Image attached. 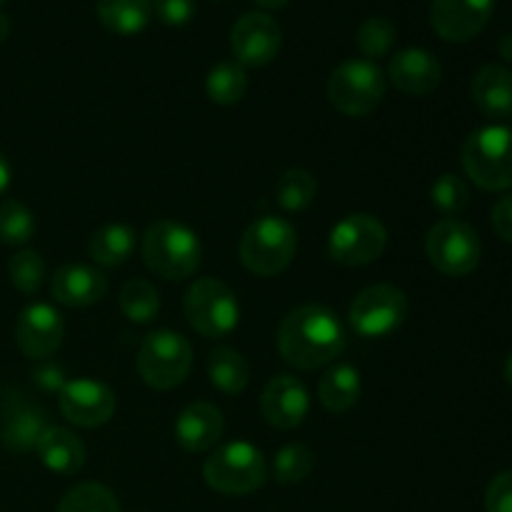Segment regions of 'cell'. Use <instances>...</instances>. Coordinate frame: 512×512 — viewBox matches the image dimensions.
Wrapping results in <instances>:
<instances>
[{
    "label": "cell",
    "instance_id": "1",
    "mask_svg": "<svg viewBox=\"0 0 512 512\" xmlns=\"http://www.w3.org/2000/svg\"><path fill=\"white\" fill-rule=\"evenodd\" d=\"M343 323L325 305H300L290 310L278 328L280 358L295 370H318L345 350Z\"/></svg>",
    "mask_w": 512,
    "mask_h": 512
},
{
    "label": "cell",
    "instance_id": "2",
    "mask_svg": "<svg viewBox=\"0 0 512 512\" xmlns=\"http://www.w3.org/2000/svg\"><path fill=\"white\" fill-rule=\"evenodd\" d=\"M200 238L178 220H155L143 235V260L150 273L163 280H185L198 270Z\"/></svg>",
    "mask_w": 512,
    "mask_h": 512
},
{
    "label": "cell",
    "instance_id": "3",
    "mask_svg": "<svg viewBox=\"0 0 512 512\" xmlns=\"http://www.w3.org/2000/svg\"><path fill=\"white\" fill-rule=\"evenodd\" d=\"M298 233L293 223L280 215H260L240 238V263L260 278L283 273L295 258Z\"/></svg>",
    "mask_w": 512,
    "mask_h": 512
},
{
    "label": "cell",
    "instance_id": "4",
    "mask_svg": "<svg viewBox=\"0 0 512 512\" xmlns=\"http://www.w3.org/2000/svg\"><path fill=\"white\" fill-rule=\"evenodd\" d=\"M460 160L478 188H512V130L508 125H485L465 138Z\"/></svg>",
    "mask_w": 512,
    "mask_h": 512
},
{
    "label": "cell",
    "instance_id": "5",
    "mask_svg": "<svg viewBox=\"0 0 512 512\" xmlns=\"http://www.w3.org/2000/svg\"><path fill=\"white\" fill-rule=\"evenodd\" d=\"M203 478L208 488L220 495H250L268 480V463L255 445L238 440L223 448H215L203 465Z\"/></svg>",
    "mask_w": 512,
    "mask_h": 512
},
{
    "label": "cell",
    "instance_id": "6",
    "mask_svg": "<svg viewBox=\"0 0 512 512\" xmlns=\"http://www.w3.org/2000/svg\"><path fill=\"white\" fill-rule=\"evenodd\" d=\"M388 80L373 60H345L330 73L328 98L338 113L348 118H365L385 98Z\"/></svg>",
    "mask_w": 512,
    "mask_h": 512
},
{
    "label": "cell",
    "instance_id": "7",
    "mask_svg": "<svg viewBox=\"0 0 512 512\" xmlns=\"http://www.w3.org/2000/svg\"><path fill=\"white\" fill-rule=\"evenodd\" d=\"M138 375L153 390H173L183 385L193 368V348L175 330H155L145 335L138 350Z\"/></svg>",
    "mask_w": 512,
    "mask_h": 512
},
{
    "label": "cell",
    "instance_id": "8",
    "mask_svg": "<svg viewBox=\"0 0 512 512\" xmlns=\"http://www.w3.org/2000/svg\"><path fill=\"white\" fill-rule=\"evenodd\" d=\"M183 313L190 328L203 338L218 340L233 333L240 323V303L233 290L218 278H200L188 288Z\"/></svg>",
    "mask_w": 512,
    "mask_h": 512
},
{
    "label": "cell",
    "instance_id": "9",
    "mask_svg": "<svg viewBox=\"0 0 512 512\" xmlns=\"http://www.w3.org/2000/svg\"><path fill=\"white\" fill-rule=\"evenodd\" d=\"M425 253L438 273L463 278L480 265L483 245L473 225L458 218H443L430 228L425 238Z\"/></svg>",
    "mask_w": 512,
    "mask_h": 512
},
{
    "label": "cell",
    "instance_id": "10",
    "mask_svg": "<svg viewBox=\"0 0 512 512\" xmlns=\"http://www.w3.org/2000/svg\"><path fill=\"white\" fill-rule=\"evenodd\" d=\"M408 318V295L395 285H370L350 305V328L360 338H388Z\"/></svg>",
    "mask_w": 512,
    "mask_h": 512
},
{
    "label": "cell",
    "instance_id": "11",
    "mask_svg": "<svg viewBox=\"0 0 512 512\" xmlns=\"http://www.w3.org/2000/svg\"><path fill=\"white\" fill-rule=\"evenodd\" d=\"M385 245H388L385 225L373 215L355 213L330 230L328 255L338 265L360 268V265L375 263L385 253Z\"/></svg>",
    "mask_w": 512,
    "mask_h": 512
},
{
    "label": "cell",
    "instance_id": "12",
    "mask_svg": "<svg viewBox=\"0 0 512 512\" xmlns=\"http://www.w3.org/2000/svg\"><path fill=\"white\" fill-rule=\"evenodd\" d=\"M58 403L65 420L85 430H93L110 423V418L115 415V408H118V400H115L113 390L93 378L68 380L60 388Z\"/></svg>",
    "mask_w": 512,
    "mask_h": 512
},
{
    "label": "cell",
    "instance_id": "13",
    "mask_svg": "<svg viewBox=\"0 0 512 512\" xmlns=\"http://www.w3.org/2000/svg\"><path fill=\"white\" fill-rule=\"evenodd\" d=\"M235 63L245 68H265L273 63L283 45V33L268 13H245L230 33Z\"/></svg>",
    "mask_w": 512,
    "mask_h": 512
},
{
    "label": "cell",
    "instance_id": "14",
    "mask_svg": "<svg viewBox=\"0 0 512 512\" xmlns=\"http://www.w3.org/2000/svg\"><path fill=\"white\" fill-rule=\"evenodd\" d=\"M495 0H433L430 25L448 43H468L493 18Z\"/></svg>",
    "mask_w": 512,
    "mask_h": 512
},
{
    "label": "cell",
    "instance_id": "15",
    "mask_svg": "<svg viewBox=\"0 0 512 512\" xmlns=\"http://www.w3.org/2000/svg\"><path fill=\"white\" fill-rule=\"evenodd\" d=\"M63 335V315L48 303L28 305L15 323V345L30 360H45L58 353Z\"/></svg>",
    "mask_w": 512,
    "mask_h": 512
},
{
    "label": "cell",
    "instance_id": "16",
    "mask_svg": "<svg viewBox=\"0 0 512 512\" xmlns=\"http://www.w3.org/2000/svg\"><path fill=\"white\" fill-rule=\"evenodd\" d=\"M260 413L265 423L278 430H295L310 413V393L303 380L293 375H275L260 395Z\"/></svg>",
    "mask_w": 512,
    "mask_h": 512
},
{
    "label": "cell",
    "instance_id": "17",
    "mask_svg": "<svg viewBox=\"0 0 512 512\" xmlns=\"http://www.w3.org/2000/svg\"><path fill=\"white\" fill-rule=\"evenodd\" d=\"M108 293V278L93 265L68 263L50 278V295L68 308H90Z\"/></svg>",
    "mask_w": 512,
    "mask_h": 512
},
{
    "label": "cell",
    "instance_id": "18",
    "mask_svg": "<svg viewBox=\"0 0 512 512\" xmlns=\"http://www.w3.org/2000/svg\"><path fill=\"white\" fill-rule=\"evenodd\" d=\"M225 420L215 403L195 400L188 408L180 410L175 420V440L188 453H208L223 438Z\"/></svg>",
    "mask_w": 512,
    "mask_h": 512
},
{
    "label": "cell",
    "instance_id": "19",
    "mask_svg": "<svg viewBox=\"0 0 512 512\" xmlns=\"http://www.w3.org/2000/svg\"><path fill=\"white\" fill-rule=\"evenodd\" d=\"M390 83L405 95H430L443 80V68L433 53L423 48H405L388 65Z\"/></svg>",
    "mask_w": 512,
    "mask_h": 512
},
{
    "label": "cell",
    "instance_id": "20",
    "mask_svg": "<svg viewBox=\"0 0 512 512\" xmlns=\"http://www.w3.org/2000/svg\"><path fill=\"white\" fill-rule=\"evenodd\" d=\"M473 100L485 118L512 115V70L500 63L483 65L473 78Z\"/></svg>",
    "mask_w": 512,
    "mask_h": 512
},
{
    "label": "cell",
    "instance_id": "21",
    "mask_svg": "<svg viewBox=\"0 0 512 512\" xmlns=\"http://www.w3.org/2000/svg\"><path fill=\"white\" fill-rule=\"evenodd\" d=\"M40 463L58 475H75L83 470L85 458V445L83 440L68 428H45L40 435L38 445H35Z\"/></svg>",
    "mask_w": 512,
    "mask_h": 512
},
{
    "label": "cell",
    "instance_id": "22",
    "mask_svg": "<svg viewBox=\"0 0 512 512\" xmlns=\"http://www.w3.org/2000/svg\"><path fill=\"white\" fill-rule=\"evenodd\" d=\"M360 393H363V380H360L358 368L345 363L330 368L318 383V398L330 413H348L358 405Z\"/></svg>",
    "mask_w": 512,
    "mask_h": 512
},
{
    "label": "cell",
    "instance_id": "23",
    "mask_svg": "<svg viewBox=\"0 0 512 512\" xmlns=\"http://www.w3.org/2000/svg\"><path fill=\"white\" fill-rule=\"evenodd\" d=\"M135 230L125 223H108L95 230L88 240V255L93 263L105 268H118L133 255L135 250Z\"/></svg>",
    "mask_w": 512,
    "mask_h": 512
},
{
    "label": "cell",
    "instance_id": "24",
    "mask_svg": "<svg viewBox=\"0 0 512 512\" xmlns=\"http://www.w3.org/2000/svg\"><path fill=\"white\" fill-rule=\"evenodd\" d=\"M98 18L108 33L138 35L153 18V0H100Z\"/></svg>",
    "mask_w": 512,
    "mask_h": 512
},
{
    "label": "cell",
    "instance_id": "25",
    "mask_svg": "<svg viewBox=\"0 0 512 512\" xmlns=\"http://www.w3.org/2000/svg\"><path fill=\"white\" fill-rule=\"evenodd\" d=\"M208 378L220 393L238 395L248 388L250 365L238 350L220 345V348H215L208 358Z\"/></svg>",
    "mask_w": 512,
    "mask_h": 512
},
{
    "label": "cell",
    "instance_id": "26",
    "mask_svg": "<svg viewBox=\"0 0 512 512\" xmlns=\"http://www.w3.org/2000/svg\"><path fill=\"white\" fill-rule=\"evenodd\" d=\"M120 310L130 323H153L160 313V293L145 278H133L120 288Z\"/></svg>",
    "mask_w": 512,
    "mask_h": 512
},
{
    "label": "cell",
    "instance_id": "27",
    "mask_svg": "<svg viewBox=\"0 0 512 512\" xmlns=\"http://www.w3.org/2000/svg\"><path fill=\"white\" fill-rule=\"evenodd\" d=\"M315 195H318V180L305 168L285 170L275 185V200L285 213H300V210L310 208Z\"/></svg>",
    "mask_w": 512,
    "mask_h": 512
},
{
    "label": "cell",
    "instance_id": "28",
    "mask_svg": "<svg viewBox=\"0 0 512 512\" xmlns=\"http://www.w3.org/2000/svg\"><path fill=\"white\" fill-rule=\"evenodd\" d=\"M205 90H208V98L213 103L235 105L248 93V73L235 60H225V63H218L210 70L208 80H205Z\"/></svg>",
    "mask_w": 512,
    "mask_h": 512
},
{
    "label": "cell",
    "instance_id": "29",
    "mask_svg": "<svg viewBox=\"0 0 512 512\" xmlns=\"http://www.w3.org/2000/svg\"><path fill=\"white\" fill-rule=\"evenodd\" d=\"M48 428L43 420V413L35 408H20L13 415H8L3 425V445L10 453H28L38 445L40 435Z\"/></svg>",
    "mask_w": 512,
    "mask_h": 512
},
{
    "label": "cell",
    "instance_id": "30",
    "mask_svg": "<svg viewBox=\"0 0 512 512\" xmlns=\"http://www.w3.org/2000/svg\"><path fill=\"white\" fill-rule=\"evenodd\" d=\"M35 235V215L30 213L28 205L20 200H3L0 203V243L13 245V248H23L30 243Z\"/></svg>",
    "mask_w": 512,
    "mask_h": 512
},
{
    "label": "cell",
    "instance_id": "31",
    "mask_svg": "<svg viewBox=\"0 0 512 512\" xmlns=\"http://www.w3.org/2000/svg\"><path fill=\"white\" fill-rule=\"evenodd\" d=\"M55 512H120L113 490L100 483H83L60 500Z\"/></svg>",
    "mask_w": 512,
    "mask_h": 512
},
{
    "label": "cell",
    "instance_id": "32",
    "mask_svg": "<svg viewBox=\"0 0 512 512\" xmlns=\"http://www.w3.org/2000/svg\"><path fill=\"white\" fill-rule=\"evenodd\" d=\"M315 468V458L305 445L290 443L280 448L273 458V478L280 485L303 483Z\"/></svg>",
    "mask_w": 512,
    "mask_h": 512
},
{
    "label": "cell",
    "instance_id": "33",
    "mask_svg": "<svg viewBox=\"0 0 512 512\" xmlns=\"http://www.w3.org/2000/svg\"><path fill=\"white\" fill-rule=\"evenodd\" d=\"M8 275H10V283L25 295H33L38 293L40 285L45 280V263L40 258V253L35 250H18V253L10 258L8 263Z\"/></svg>",
    "mask_w": 512,
    "mask_h": 512
},
{
    "label": "cell",
    "instance_id": "34",
    "mask_svg": "<svg viewBox=\"0 0 512 512\" xmlns=\"http://www.w3.org/2000/svg\"><path fill=\"white\" fill-rule=\"evenodd\" d=\"M395 35H398L395 33V25L388 18H368L358 28L355 43H358L365 60H375L390 53V48L395 43Z\"/></svg>",
    "mask_w": 512,
    "mask_h": 512
},
{
    "label": "cell",
    "instance_id": "35",
    "mask_svg": "<svg viewBox=\"0 0 512 512\" xmlns=\"http://www.w3.org/2000/svg\"><path fill=\"white\" fill-rule=\"evenodd\" d=\"M430 198H433V205L443 215H458L460 210L468 208L470 190L460 175L445 173L433 183V188H430Z\"/></svg>",
    "mask_w": 512,
    "mask_h": 512
},
{
    "label": "cell",
    "instance_id": "36",
    "mask_svg": "<svg viewBox=\"0 0 512 512\" xmlns=\"http://www.w3.org/2000/svg\"><path fill=\"white\" fill-rule=\"evenodd\" d=\"M153 13L158 15L160 23L180 28L193 20L195 0H153Z\"/></svg>",
    "mask_w": 512,
    "mask_h": 512
},
{
    "label": "cell",
    "instance_id": "37",
    "mask_svg": "<svg viewBox=\"0 0 512 512\" xmlns=\"http://www.w3.org/2000/svg\"><path fill=\"white\" fill-rule=\"evenodd\" d=\"M485 512H512V470L495 475L485 493Z\"/></svg>",
    "mask_w": 512,
    "mask_h": 512
},
{
    "label": "cell",
    "instance_id": "38",
    "mask_svg": "<svg viewBox=\"0 0 512 512\" xmlns=\"http://www.w3.org/2000/svg\"><path fill=\"white\" fill-rule=\"evenodd\" d=\"M493 230L500 240L512 243V195H505L493 208Z\"/></svg>",
    "mask_w": 512,
    "mask_h": 512
},
{
    "label": "cell",
    "instance_id": "39",
    "mask_svg": "<svg viewBox=\"0 0 512 512\" xmlns=\"http://www.w3.org/2000/svg\"><path fill=\"white\" fill-rule=\"evenodd\" d=\"M10 178H13V170H10L8 158H5V155L0 153V195H3L5 190H8Z\"/></svg>",
    "mask_w": 512,
    "mask_h": 512
},
{
    "label": "cell",
    "instance_id": "40",
    "mask_svg": "<svg viewBox=\"0 0 512 512\" xmlns=\"http://www.w3.org/2000/svg\"><path fill=\"white\" fill-rule=\"evenodd\" d=\"M258 8H265V10H280L288 5V0H253Z\"/></svg>",
    "mask_w": 512,
    "mask_h": 512
},
{
    "label": "cell",
    "instance_id": "41",
    "mask_svg": "<svg viewBox=\"0 0 512 512\" xmlns=\"http://www.w3.org/2000/svg\"><path fill=\"white\" fill-rule=\"evenodd\" d=\"M8 35H10V20H8V15L0 13V43H3Z\"/></svg>",
    "mask_w": 512,
    "mask_h": 512
},
{
    "label": "cell",
    "instance_id": "42",
    "mask_svg": "<svg viewBox=\"0 0 512 512\" xmlns=\"http://www.w3.org/2000/svg\"><path fill=\"white\" fill-rule=\"evenodd\" d=\"M505 380H508V385L512 388V353H510V358L505 360Z\"/></svg>",
    "mask_w": 512,
    "mask_h": 512
},
{
    "label": "cell",
    "instance_id": "43",
    "mask_svg": "<svg viewBox=\"0 0 512 512\" xmlns=\"http://www.w3.org/2000/svg\"><path fill=\"white\" fill-rule=\"evenodd\" d=\"M0 3H3V0H0Z\"/></svg>",
    "mask_w": 512,
    "mask_h": 512
}]
</instances>
